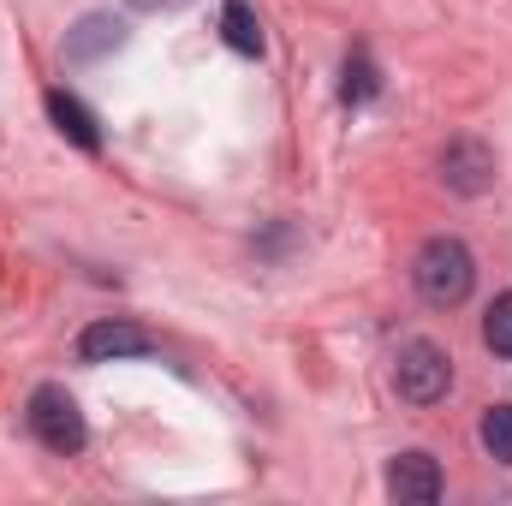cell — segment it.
I'll list each match as a JSON object with an SVG mask.
<instances>
[{
  "label": "cell",
  "mask_w": 512,
  "mask_h": 506,
  "mask_svg": "<svg viewBox=\"0 0 512 506\" xmlns=\"http://www.w3.org/2000/svg\"><path fill=\"white\" fill-rule=\"evenodd\" d=\"M483 447H489V459H501V465H512V405H489L483 411Z\"/></svg>",
  "instance_id": "obj_11"
},
{
  "label": "cell",
  "mask_w": 512,
  "mask_h": 506,
  "mask_svg": "<svg viewBox=\"0 0 512 506\" xmlns=\"http://www.w3.org/2000/svg\"><path fill=\"white\" fill-rule=\"evenodd\" d=\"M411 286H417V298L423 304H435V310H459L465 298H471V286H477V256L465 239H429L423 251L411 256Z\"/></svg>",
  "instance_id": "obj_1"
},
{
  "label": "cell",
  "mask_w": 512,
  "mask_h": 506,
  "mask_svg": "<svg viewBox=\"0 0 512 506\" xmlns=\"http://www.w3.org/2000/svg\"><path fill=\"white\" fill-rule=\"evenodd\" d=\"M221 36L233 54H262V18L251 0H221Z\"/></svg>",
  "instance_id": "obj_9"
},
{
  "label": "cell",
  "mask_w": 512,
  "mask_h": 506,
  "mask_svg": "<svg viewBox=\"0 0 512 506\" xmlns=\"http://www.w3.org/2000/svg\"><path fill=\"white\" fill-rule=\"evenodd\" d=\"M114 48H126V18H114V12H90L78 30H66V60L72 66H90Z\"/></svg>",
  "instance_id": "obj_7"
},
{
  "label": "cell",
  "mask_w": 512,
  "mask_h": 506,
  "mask_svg": "<svg viewBox=\"0 0 512 506\" xmlns=\"http://www.w3.org/2000/svg\"><path fill=\"white\" fill-rule=\"evenodd\" d=\"M48 120H54V131L66 137V143H78V149H102V131H96V114L78 102V96H66V90H48Z\"/></svg>",
  "instance_id": "obj_8"
},
{
  "label": "cell",
  "mask_w": 512,
  "mask_h": 506,
  "mask_svg": "<svg viewBox=\"0 0 512 506\" xmlns=\"http://www.w3.org/2000/svg\"><path fill=\"white\" fill-rule=\"evenodd\" d=\"M393 387H399L405 405H435V399H447V387H453V358H447L435 340H411V346H399V358H393Z\"/></svg>",
  "instance_id": "obj_3"
},
{
  "label": "cell",
  "mask_w": 512,
  "mask_h": 506,
  "mask_svg": "<svg viewBox=\"0 0 512 506\" xmlns=\"http://www.w3.org/2000/svg\"><path fill=\"white\" fill-rule=\"evenodd\" d=\"M441 179H447V191H459V197H483V191L495 185V149H489L483 137H453V143L441 149Z\"/></svg>",
  "instance_id": "obj_4"
},
{
  "label": "cell",
  "mask_w": 512,
  "mask_h": 506,
  "mask_svg": "<svg viewBox=\"0 0 512 506\" xmlns=\"http://www.w3.org/2000/svg\"><path fill=\"white\" fill-rule=\"evenodd\" d=\"M24 423H30V435H36L48 453H60V459L84 453V441H90V423H84L78 399H72L66 387H54V381L30 393V405H24Z\"/></svg>",
  "instance_id": "obj_2"
},
{
  "label": "cell",
  "mask_w": 512,
  "mask_h": 506,
  "mask_svg": "<svg viewBox=\"0 0 512 506\" xmlns=\"http://www.w3.org/2000/svg\"><path fill=\"white\" fill-rule=\"evenodd\" d=\"M131 12H179V6H191V0H126Z\"/></svg>",
  "instance_id": "obj_13"
},
{
  "label": "cell",
  "mask_w": 512,
  "mask_h": 506,
  "mask_svg": "<svg viewBox=\"0 0 512 506\" xmlns=\"http://www.w3.org/2000/svg\"><path fill=\"white\" fill-rule=\"evenodd\" d=\"M155 352V340L143 334V328H131V322H90L84 334H78V358L84 364H114V358H149Z\"/></svg>",
  "instance_id": "obj_5"
},
{
  "label": "cell",
  "mask_w": 512,
  "mask_h": 506,
  "mask_svg": "<svg viewBox=\"0 0 512 506\" xmlns=\"http://www.w3.org/2000/svg\"><path fill=\"white\" fill-rule=\"evenodd\" d=\"M387 495L393 501H441V465L429 459V453H399L393 465H387Z\"/></svg>",
  "instance_id": "obj_6"
},
{
  "label": "cell",
  "mask_w": 512,
  "mask_h": 506,
  "mask_svg": "<svg viewBox=\"0 0 512 506\" xmlns=\"http://www.w3.org/2000/svg\"><path fill=\"white\" fill-rule=\"evenodd\" d=\"M382 96V72H376V60L364 54V48H352L346 54V72H340V102L346 108H364V102H376Z\"/></svg>",
  "instance_id": "obj_10"
},
{
  "label": "cell",
  "mask_w": 512,
  "mask_h": 506,
  "mask_svg": "<svg viewBox=\"0 0 512 506\" xmlns=\"http://www.w3.org/2000/svg\"><path fill=\"white\" fill-rule=\"evenodd\" d=\"M483 346H489L495 358H512V292H501V298L489 304V316H483Z\"/></svg>",
  "instance_id": "obj_12"
}]
</instances>
